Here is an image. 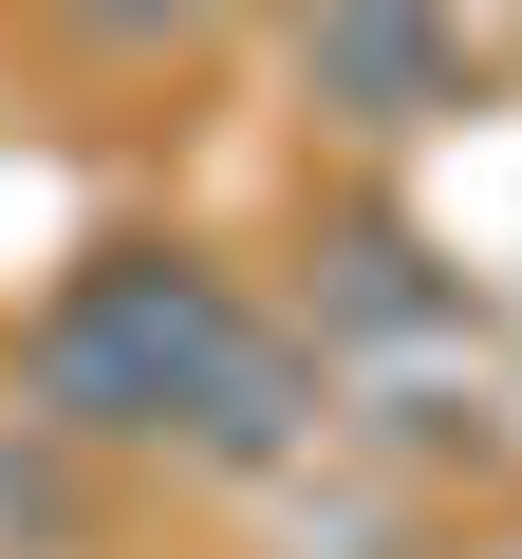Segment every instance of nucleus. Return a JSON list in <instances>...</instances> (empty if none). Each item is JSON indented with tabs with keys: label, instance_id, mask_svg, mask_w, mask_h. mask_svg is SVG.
I'll return each instance as SVG.
<instances>
[{
	"label": "nucleus",
	"instance_id": "obj_1",
	"mask_svg": "<svg viewBox=\"0 0 522 559\" xmlns=\"http://www.w3.org/2000/svg\"><path fill=\"white\" fill-rule=\"evenodd\" d=\"M242 355H261V336L224 318V280H205V261H150V242L94 261L75 299L38 318V392H57L75 429H205V411L242 392Z\"/></svg>",
	"mask_w": 522,
	"mask_h": 559
},
{
	"label": "nucleus",
	"instance_id": "obj_2",
	"mask_svg": "<svg viewBox=\"0 0 522 559\" xmlns=\"http://www.w3.org/2000/svg\"><path fill=\"white\" fill-rule=\"evenodd\" d=\"M94 20H187V0H94Z\"/></svg>",
	"mask_w": 522,
	"mask_h": 559
}]
</instances>
